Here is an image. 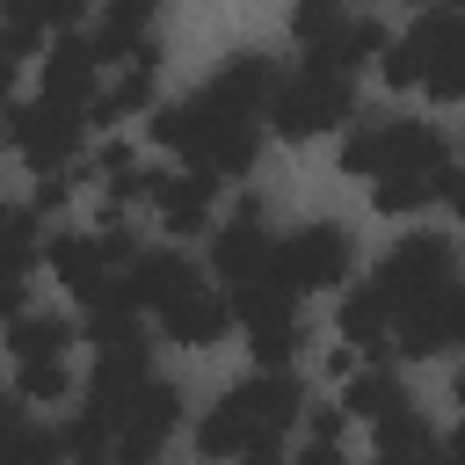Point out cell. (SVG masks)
I'll return each mask as SVG.
<instances>
[{
    "label": "cell",
    "instance_id": "4",
    "mask_svg": "<svg viewBox=\"0 0 465 465\" xmlns=\"http://www.w3.org/2000/svg\"><path fill=\"white\" fill-rule=\"evenodd\" d=\"M131 291L145 298V312L160 320V334L167 341H182V349H211V341H225L232 334V291H211L182 254H138L131 269Z\"/></svg>",
    "mask_w": 465,
    "mask_h": 465
},
{
    "label": "cell",
    "instance_id": "26",
    "mask_svg": "<svg viewBox=\"0 0 465 465\" xmlns=\"http://www.w3.org/2000/svg\"><path fill=\"white\" fill-rule=\"evenodd\" d=\"M298 7H349V0H298Z\"/></svg>",
    "mask_w": 465,
    "mask_h": 465
},
{
    "label": "cell",
    "instance_id": "9",
    "mask_svg": "<svg viewBox=\"0 0 465 465\" xmlns=\"http://www.w3.org/2000/svg\"><path fill=\"white\" fill-rule=\"evenodd\" d=\"M291 36L305 44V58H320V65H341V73H356V65L385 58V44H392V36H385L371 15H349V7H298Z\"/></svg>",
    "mask_w": 465,
    "mask_h": 465
},
{
    "label": "cell",
    "instance_id": "21",
    "mask_svg": "<svg viewBox=\"0 0 465 465\" xmlns=\"http://www.w3.org/2000/svg\"><path fill=\"white\" fill-rule=\"evenodd\" d=\"M44 29H51V22H44L36 0H7V58H29V51L44 44Z\"/></svg>",
    "mask_w": 465,
    "mask_h": 465
},
{
    "label": "cell",
    "instance_id": "2",
    "mask_svg": "<svg viewBox=\"0 0 465 465\" xmlns=\"http://www.w3.org/2000/svg\"><path fill=\"white\" fill-rule=\"evenodd\" d=\"M262 116H269L262 102L232 94L225 80H211V87H196V94H182V102H160V109L145 116V131H153V145H167L174 160L232 182V174H247L254 153H262Z\"/></svg>",
    "mask_w": 465,
    "mask_h": 465
},
{
    "label": "cell",
    "instance_id": "23",
    "mask_svg": "<svg viewBox=\"0 0 465 465\" xmlns=\"http://www.w3.org/2000/svg\"><path fill=\"white\" fill-rule=\"evenodd\" d=\"M131 167H138V160H131V145H124V138L94 153V174H102V182H109V174H131Z\"/></svg>",
    "mask_w": 465,
    "mask_h": 465
},
{
    "label": "cell",
    "instance_id": "17",
    "mask_svg": "<svg viewBox=\"0 0 465 465\" xmlns=\"http://www.w3.org/2000/svg\"><path fill=\"white\" fill-rule=\"evenodd\" d=\"M371 443H378V458H407V450H443L436 443V429L414 414V400H400V407H385L378 421H371Z\"/></svg>",
    "mask_w": 465,
    "mask_h": 465
},
{
    "label": "cell",
    "instance_id": "18",
    "mask_svg": "<svg viewBox=\"0 0 465 465\" xmlns=\"http://www.w3.org/2000/svg\"><path fill=\"white\" fill-rule=\"evenodd\" d=\"M7 349L15 356H65L73 349V327L58 320V312H7Z\"/></svg>",
    "mask_w": 465,
    "mask_h": 465
},
{
    "label": "cell",
    "instance_id": "16",
    "mask_svg": "<svg viewBox=\"0 0 465 465\" xmlns=\"http://www.w3.org/2000/svg\"><path fill=\"white\" fill-rule=\"evenodd\" d=\"M298 349H305V320H298V312H276V320H254V327H247V356H254L262 371H291Z\"/></svg>",
    "mask_w": 465,
    "mask_h": 465
},
{
    "label": "cell",
    "instance_id": "7",
    "mask_svg": "<svg viewBox=\"0 0 465 465\" xmlns=\"http://www.w3.org/2000/svg\"><path fill=\"white\" fill-rule=\"evenodd\" d=\"M87 102H58V94H36V102H7V145L36 167V174H51V167H65L73 153H80V138H87Z\"/></svg>",
    "mask_w": 465,
    "mask_h": 465
},
{
    "label": "cell",
    "instance_id": "14",
    "mask_svg": "<svg viewBox=\"0 0 465 465\" xmlns=\"http://www.w3.org/2000/svg\"><path fill=\"white\" fill-rule=\"evenodd\" d=\"M174 421H182V392H174L167 378H153V385L131 400L124 429H116V458H124V465H145V458H160V443L174 436Z\"/></svg>",
    "mask_w": 465,
    "mask_h": 465
},
{
    "label": "cell",
    "instance_id": "8",
    "mask_svg": "<svg viewBox=\"0 0 465 465\" xmlns=\"http://www.w3.org/2000/svg\"><path fill=\"white\" fill-rule=\"evenodd\" d=\"M458 276V254H450V240H436V232H407L385 262H378V276H371V291L392 305V327H400V312L407 305H421L429 291H443Z\"/></svg>",
    "mask_w": 465,
    "mask_h": 465
},
{
    "label": "cell",
    "instance_id": "19",
    "mask_svg": "<svg viewBox=\"0 0 465 465\" xmlns=\"http://www.w3.org/2000/svg\"><path fill=\"white\" fill-rule=\"evenodd\" d=\"M15 392H22L29 407H58V400L73 392L65 356H15Z\"/></svg>",
    "mask_w": 465,
    "mask_h": 465
},
{
    "label": "cell",
    "instance_id": "20",
    "mask_svg": "<svg viewBox=\"0 0 465 465\" xmlns=\"http://www.w3.org/2000/svg\"><path fill=\"white\" fill-rule=\"evenodd\" d=\"M407 392H400V378L385 371V363H371V371H349V392H341V407L356 414V421H378L385 407H400Z\"/></svg>",
    "mask_w": 465,
    "mask_h": 465
},
{
    "label": "cell",
    "instance_id": "5",
    "mask_svg": "<svg viewBox=\"0 0 465 465\" xmlns=\"http://www.w3.org/2000/svg\"><path fill=\"white\" fill-rule=\"evenodd\" d=\"M378 65L400 94L421 87L436 102H465V7H421V22L392 36Z\"/></svg>",
    "mask_w": 465,
    "mask_h": 465
},
{
    "label": "cell",
    "instance_id": "25",
    "mask_svg": "<svg viewBox=\"0 0 465 465\" xmlns=\"http://www.w3.org/2000/svg\"><path fill=\"white\" fill-rule=\"evenodd\" d=\"M443 450H450V458H465V421H458V429L443 436Z\"/></svg>",
    "mask_w": 465,
    "mask_h": 465
},
{
    "label": "cell",
    "instance_id": "28",
    "mask_svg": "<svg viewBox=\"0 0 465 465\" xmlns=\"http://www.w3.org/2000/svg\"><path fill=\"white\" fill-rule=\"evenodd\" d=\"M407 7H436V0H407Z\"/></svg>",
    "mask_w": 465,
    "mask_h": 465
},
{
    "label": "cell",
    "instance_id": "11",
    "mask_svg": "<svg viewBox=\"0 0 465 465\" xmlns=\"http://www.w3.org/2000/svg\"><path fill=\"white\" fill-rule=\"evenodd\" d=\"M145 385H153L145 334L109 341V349L94 356V371H87V414H94V421H109V429H124V414H131V400H138Z\"/></svg>",
    "mask_w": 465,
    "mask_h": 465
},
{
    "label": "cell",
    "instance_id": "3",
    "mask_svg": "<svg viewBox=\"0 0 465 465\" xmlns=\"http://www.w3.org/2000/svg\"><path fill=\"white\" fill-rule=\"evenodd\" d=\"M305 421V392L291 371H254L247 385H232L203 421H196V450L203 458H283L291 429Z\"/></svg>",
    "mask_w": 465,
    "mask_h": 465
},
{
    "label": "cell",
    "instance_id": "1",
    "mask_svg": "<svg viewBox=\"0 0 465 465\" xmlns=\"http://www.w3.org/2000/svg\"><path fill=\"white\" fill-rule=\"evenodd\" d=\"M450 138L421 116H392V124H356L341 138V174H371V203L385 218H414L429 203H443L450 182Z\"/></svg>",
    "mask_w": 465,
    "mask_h": 465
},
{
    "label": "cell",
    "instance_id": "12",
    "mask_svg": "<svg viewBox=\"0 0 465 465\" xmlns=\"http://www.w3.org/2000/svg\"><path fill=\"white\" fill-rule=\"evenodd\" d=\"M443 349H465V283L458 276L443 291H429L421 305H407L392 327V356H443Z\"/></svg>",
    "mask_w": 465,
    "mask_h": 465
},
{
    "label": "cell",
    "instance_id": "10",
    "mask_svg": "<svg viewBox=\"0 0 465 465\" xmlns=\"http://www.w3.org/2000/svg\"><path fill=\"white\" fill-rule=\"evenodd\" d=\"M276 262H283V276H291L298 291H334V283H349L356 232L334 225V218H312V225H298V232L276 240Z\"/></svg>",
    "mask_w": 465,
    "mask_h": 465
},
{
    "label": "cell",
    "instance_id": "15",
    "mask_svg": "<svg viewBox=\"0 0 465 465\" xmlns=\"http://www.w3.org/2000/svg\"><path fill=\"white\" fill-rule=\"evenodd\" d=\"M102 51H94V36H58L51 44V58H44V94H58V102H87L94 109V94H102Z\"/></svg>",
    "mask_w": 465,
    "mask_h": 465
},
{
    "label": "cell",
    "instance_id": "6",
    "mask_svg": "<svg viewBox=\"0 0 465 465\" xmlns=\"http://www.w3.org/2000/svg\"><path fill=\"white\" fill-rule=\"evenodd\" d=\"M349 116H356V73L320 65V58H305L298 73H283L276 94H269V131L276 138H320V131H334Z\"/></svg>",
    "mask_w": 465,
    "mask_h": 465
},
{
    "label": "cell",
    "instance_id": "13",
    "mask_svg": "<svg viewBox=\"0 0 465 465\" xmlns=\"http://www.w3.org/2000/svg\"><path fill=\"white\" fill-rule=\"evenodd\" d=\"M145 203L160 211V225L167 232H203L211 225V211H218V174H203V167H167V174H153V189H145Z\"/></svg>",
    "mask_w": 465,
    "mask_h": 465
},
{
    "label": "cell",
    "instance_id": "27",
    "mask_svg": "<svg viewBox=\"0 0 465 465\" xmlns=\"http://www.w3.org/2000/svg\"><path fill=\"white\" fill-rule=\"evenodd\" d=\"M458 407H465V371H458Z\"/></svg>",
    "mask_w": 465,
    "mask_h": 465
},
{
    "label": "cell",
    "instance_id": "22",
    "mask_svg": "<svg viewBox=\"0 0 465 465\" xmlns=\"http://www.w3.org/2000/svg\"><path fill=\"white\" fill-rule=\"evenodd\" d=\"M36 7H44L51 36H65V29H80V22H87V0H36Z\"/></svg>",
    "mask_w": 465,
    "mask_h": 465
},
{
    "label": "cell",
    "instance_id": "24",
    "mask_svg": "<svg viewBox=\"0 0 465 465\" xmlns=\"http://www.w3.org/2000/svg\"><path fill=\"white\" fill-rule=\"evenodd\" d=\"M443 203L465 218V167H450V182H443Z\"/></svg>",
    "mask_w": 465,
    "mask_h": 465
}]
</instances>
